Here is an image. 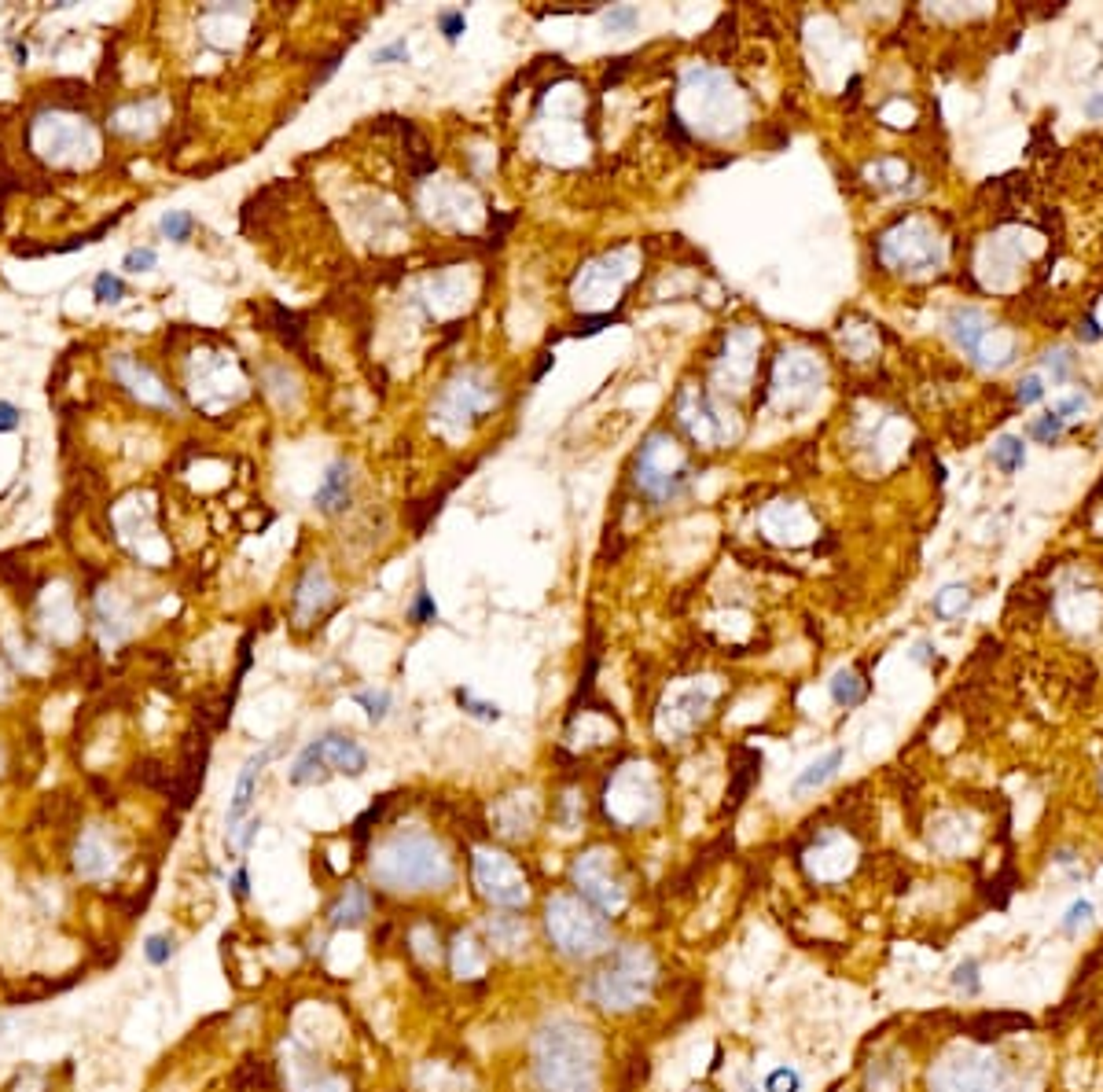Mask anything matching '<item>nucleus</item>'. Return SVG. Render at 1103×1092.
<instances>
[{
    "label": "nucleus",
    "instance_id": "49",
    "mask_svg": "<svg viewBox=\"0 0 1103 1092\" xmlns=\"http://www.w3.org/2000/svg\"><path fill=\"white\" fill-rule=\"evenodd\" d=\"M912 655H916L919 662H927V659H931V644H916V651H912Z\"/></svg>",
    "mask_w": 1103,
    "mask_h": 1092
},
{
    "label": "nucleus",
    "instance_id": "36",
    "mask_svg": "<svg viewBox=\"0 0 1103 1092\" xmlns=\"http://www.w3.org/2000/svg\"><path fill=\"white\" fill-rule=\"evenodd\" d=\"M387 802H390V798H379L375 806H368V813H365V817H357V824H353V839H357V842H365L368 828H372V824L382 817V810H387Z\"/></svg>",
    "mask_w": 1103,
    "mask_h": 1092
},
{
    "label": "nucleus",
    "instance_id": "5",
    "mask_svg": "<svg viewBox=\"0 0 1103 1092\" xmlns=\"http://www.w3.org/2000/svg\"><path fill=\"white\" fill-rule=\"evenodd\" d=\"M475 883H479V890H482L486 901L504 905V908H519V905H526V898H530L526 876H523L504 854H497V850H482V854L475 857Z\"/></svg>",
    "mask_w": 1103,
    "mask_h": 1092
},
{
    "label": "nucleus",
    "instance_id": "19",
    "mask_svg": "<svg viewBox=\"0 0 1103 1092\" xmlns=\"http://www.w3.org/2000/svg\"><path fill=\"white\" fill-rule=\"evenodd\" d=\"M453 971L460 978L482 975V953H479L475 942H471V934H457V942H453Z\"/></svg>",
    "mask_w": 1103,
    "mask_h": 1092
},
{
    "label": "nucleus",
    "instance_id": "1",
    "mask_svg": "<svg viewBox=\"0 0 1103 1092\" xmlns=\"http://www.w3.org/2000/svg\"><path fill=\"white\" fill-rule=\"evenodd\" d=\"M533 1071L545 1092H596V1041L574 1019H552L537 1034Z\"/></svg>",
    "mask_w": 1103,
    "mask_h": 1092
},
{
    "label": "nucleus",
    "instance_id": "35",
    "mask_svg": "<svg viewBox=\"0 0 1103 1092\" xmlns=\"http://www.w3.org/2000/svg\"><path fill=\"white\" fill-rule=\"evenodd\" d=\"M438 30L445 34V41H460L464 30H467L464 11H442V15H438Z\"/></svg>",
    "mask_w": 1103,
    "mask_h": 1092
},
{
    "label": "nucleus",
    "instance_id": "28",
    "mask_svg": "<svg viewBox=\"0 0 1103 1092\" xmlns=\"http://www.w3.org/2000/svg\"><path fill=\"white\" fill-rule=\"evenodd\" d=\"M232 1085H236V1088H254V1085H268V1066H265L261 1059H246V1063L239 1066V1071H236Z\"/></svg>",
    "mask_w": 1103,
    "mask_h": 1092
},
{
    "label": "nucleus",
    "instance_id": "39",
    "mask_svg": "<svg viewBox=\"0 0 1103 1092\" xmlns=\"http://www.w3.org/2000/svg\"><path fill=\"white\" fill-rule=\"evenodd\" d=\"M1063 427H1067V423H1063L1060 416H1055V412H1048L1045 419H1038V423H1033V438H1038V441H1052V438L1060 434Z\"/></svg>",
    "mask_w": 1103,
    "mask_h": 1092
},
{
    "label": "nucleus",
    "instance_id": "47",
    "mask_svg": "<svg viewBox=\"0 0 1103 1092\" xmlns=\"http://www.w3.org/2000/svg\"><path fill=\"white\" fill-rule=\"evenodd\" d=\"M1085 115H1089V118H1103V93H1092V96L1085 100Z\"/></svg>",
    "mask_w": 1103,
    "mask_h": 1092
},
{
    "label": "nucleus",
    "instance_id": "32",
    "mask_svg": "<svg viewBox=\"0 0 1103 1092\" xmlns=\"http://www.w3.org/2000/svg\"><path fill=\"white\" fill-rule=\"evenodd\" d=\"M953 986L963 990L967 997H975V993L982 990V983H978V964H975V960H963V964L953 971Z\"/></svg>",
    "mask_w": 1103,
    "mask_h": 1092
},
{
    "label": "nucleus",
    "instance_id": "8",
    "mask_svg": "<svg viewBox=\"0 0 1103 1092\" xmlns=\"http://www.w3.org/2000/svg\"><path fill=\"white\" fill-rule=\"evenodd\" d=\"M110 375H115L132 397L147 401V405H159V409H173V394L144 365L132 361L129 353H115V358H110Z\"/></svg>",
    "mask_w": 1103,
    "mask_h": 1092
},
{
    "label": "nucleus",
    "instance_id": "29",
    "mask_svg": "<svg viewBox=\"0 0 1103 1092\" xmlns=\"http://www.w3.org/2000/svg\"><path fill=\"white\" fill-rule=\"evenodd\" d=\"M155 265H159V254H155V247H132V251H125V258H122V269H125V273H151Z\"/></svg>",
    "mask_w": 1103,
    "mask_h": 1092
},
{
    "label": "nucleus",
    "instance_id": "4",
    "mask_svg": "<svg viewBox=\"0 0 1103 1092\" xmlns=\"http://www.w3.org/2000/svg\"><path fill=\"white\" fill-rule=\"evenodd\" d=\"M545 927H548V938L555 942L559 953L567 956H596L607 949L611 942V930H607L603 916H596L593 905H581L578 898H552L548 901V912H545Z\"/></svg>",
    "mask_w": 1103,
    "mask_h": 1092
},
{
    "label": "nucleus",
    "instance_id": "3",
    "mask_svg": "<svg viewBox=\"0 0 1103 1092\" xmlns=\"http://www.w3.org/2000/svg\"><path fill=\"white\" fill-rule=\"evenodd\" d=\"M655 986V956L640 945H622L593 975V997L611 1012H629Z\"/></svg>",
    "mask_w": 1103,
    "mask_h": 1092
},
{
    "label": "nucleus",
    "instance_id": "15",
    "mask_svg": "<svg viewBox=\"0 0 1103 1092\" xmlns=\"http://www.w3.org/2000/svg\"><path fill=\"white\" fill-rule=\"evenodd\" d=\"M736 757H739V765H736V772H732V787H729V806H739V802L747 798L751 784H754V779H758V772H761V754H758V750H739Z\"/></svg>",
    "mask_w": 1103,
    "mask_h": 1092
},
{
    "label": "nucleus",
    "instance_id": "30",
    "mask_svg": "<svg viewBox=\"0 0 1103 1092\" xmlns=\"http://www.w3.org/2000/svg\"><path fill=\"white\" fill-rule=\"evenodd\" d=\"M802 1088V1074L791 1066H776V1071L765 1078V1092H798Z\"/></svg>",
    "mask_w": 1103,
    "mask_h": 1092
},
{
    "label": "nucleus",
    "instance_id": "12",
    "mask_svg": "<svg viewBox=\"0 0 1103 1092\" xmlns=\"http://www.w3.org/2000/svg\"><path fill=\"white\" fill-rule=\"evenodd\" d=\"M74 868H78V876H85V879H103L110 868H115V857H110V850L103 846L100 835H85L78 842V850H74Z\"/></svg>",
    "mask_w": 1103,
    "mask_h": 1092
},
{
    "label": "nucleus",
    "instance_id": "50",
    "mask_svg": "<svg viewBox=\"0 0 1103 1092\" xmlns=\"http://www.w3.org/2000/svg\"><path fill=\"white\" fill-rule=\"evenodd\" d=\"M1085 339H1089V343H1096V339H1099V328H1096V320H1085Z\"/></svg>",
    "mask_w": 1103,
    "mask_h": 1092
},
{
    "label": "nucleus",
    "instance_id": "22",
    "mask_svg": "<svg viewBox=\"0 0 1103 1092\" xmlns=\"http://www.w3.org/2000/svg\"><path fill=\"white\" fill-rule=\"evenodd\" d=\"M967 604H971V592L963 585H945L938 596H934V614L938 618H956Z\"/></svg>",
    "mask_w": 1103,
    "mask_h": 1092
},
{
    "label": "nucleus",
    "instance_id": "31",
    "mask_svg": "<svg viewBox=\"0 0 1103 1092\" xmlns=\"http://www.w3.org/2000/svg\"><path fill=\"white\" fill-rule=\"evenodd\" d=\"M637 19H640V11L633 8V4H618V8H611L603 15V26L611 30V34H618V30H633L637 26Z\"/></svg>",
    "mask_w": 1103,
    "mask_h": 1092
},
{
    "label": "nucleus",
    "instance_id": "13",
    "mask_svg": "<svg viewBox=\"0 0 1103 1092\" xmlns=\"http://www.w3.org/2000/svg\"><path fill=\"white\" fill-rule=\"evenodd\" d=\"M372 912V901H368V894H365V886H346V894L331 905V912H328V923L331 927H357L365 916Z\"/></svg>",
    "mask_w": 1103,
    "mask_h": 1092
},
{
    "label": "nucleus",
    "instance_id": "48",
    "mask_svg": "<svg viewBox=\"0 0 1103 1092\" xmlns=\"http://www.w3.org/2000/svg\"><path fill=\"white\" fill-rule=\"evenodd\" d=\"M11 52H15V59H19V63H26V59H30V49H26L22 41H11Z\"/></svg>",
    "mask_w": 1103,
    "mask_h": 1092
},
{
    "label": "nucleus",
    "instance_id": "43",
    "mask_svg": "<svg viewBox=\"0 0 1103 1092\" xmlns=\"http://www.w3.org/2000/svg\"><path fill=\"white\" fill-rule=\"evenodd\" d=\"M1045 365L1052 368L1055 379H1063V375L1070 372V353H1067V350H1055V353H1048V358H1045Z\"/></svg>",
    "mask_w": 1103,
    "mask_h": 1092
},
{
    "label": "nucleus",
    "instance_id": "23",
    "mask_svg": "<svg viewBox=\"0 0 1103 1092\" xmlns=\"http://www.w3.org/2000/svg\"><path fill=\"white\" fill-rule=\"evenodd\" d=\"M192 229H195V217L188 210H166L162 221H159V232L166 239H173V243H185L192 236Z\"/></svg>",
    "mask_w": 1103,
    "mask_h": 1092
},
{
    "label": "nucleus",
    "instance_id": "2",
    "mask_svg": "<svg viewBox=\"0 0 1103 1092\" xmlns=\"http://www.w3.org/2000/svg\"><path fill=\"white\" fill-rule=\"evenodd\" d=\"M372 876L387 890H442L453 879V864L431 835H397L372 861Z\"/></svg>",
    "mask_w": 1103,
    "mask_h": 1092
},
{
    "label": "nucleus",
    "instance_id": "34",
    "mask_svg": "<svg viewBox=\"0 0 1103 1092\" xmlns=\"http://www.w3.org/2000/svg\"><path fill=\"white\" fill-rule=\"evenodd\" d=\"M409 618L416 621V626H427V621H438V607H434V599H431V592H427V589H419V596H416V604H412Z\"/></svg>",
    "mask_w": 1103,
    "mask_h": 1092
},
{
    "label": "nucleus",
    "instance_id": "9",
    "mask_svg": "<svg viewBox=\"0 0 1103 1092\" xmlns=\"http://www.w3.org/2000/svg\"><path fill=\"white\" fill-rule=\"evenodd\" d=\"M949 331H953L956 346L967 353V358H975V361L982 358L986 343L993 339V324H989V317H986V313H978V309H971V305L953 309V317H949Z\"/></svg>",
    "mask_w": 1103,
    "mask_h": 1092
},
{
    "label": "nucleus",
    "instance_id": "10",
    "mask_svg": "<svg viewBox=\"0 0 1103 1092\" xmlns=\"http://www.w3.org/2000/svg\"><path fill=\"white\" fill-rule=\"evenodd\" d=\"M350 493H353L350 463H346V460H335L328 471H324L317 493H313V504H317V511H324V516H339V511L350 508Z\"/></svg>",
    "mask_w": 1103,
    "mask_h": 1092
},
{
    "label": "nucleus",
    "instance_id": "26",
    "mask_svg": "<svg viewBox=\"0 0 1103 1092\" xmlns=\"http://www.w3.org/2000/svg\"><path fill=\"white\" fill-rule=\"evenodd\" d=\"M93 295H96V302H103V305H115V302L125 298V283H122V276L100 273V276L93 280Z\"/></svg>",
    "mask_w": 1103,
    "mask_h": 1092
},
{
    "label": "nucleus",
    "instance_id": "17",
    "mask_svg": "<svg viewBox=\"0 0 1103 1092\" xmlns=\"http://www.w3.org/2000/svg\"><path fill=\"white\" fill-rule=\"evenodd\" d=\"M842 765V750H831V754H824L820 762H813L809 765L798 779H795V795H805V791H813V787H820V784H827L831 776H835V769Z\"/></svg>",
    "mask_w": 1103,
    "mask_h": 1092
},
{
    "label": "nucleus",
    "instance_id": "18",
    "mask_svg": "<svg viewBox=\"0 0 1103 1092\" xmlns=\"http://www.w3.org/2000/svg\"><path fill=\"white\" fill-rule=\"evenodd\" d=\"M489 938L497 942L501 949L515 953L519 945H526V923L519 916H493L489 920Z\"/></svg>",
    "mask_w": 1103,
    "mask_h": 1092
},
{
    "label": "nucleus",
    "instance_id": "37",
    "mask_svg": "<svg viewBox=\"0 0 1103 1092\" xmlns=\"http://www.w3.org/2000/svg\"><path fill=\"white\" fill-rule=\"evenodd\" d=\"M375 63H409V44H404V37L382 44V49L375 52Z\"/></svg>",
    "mask_w": 1103,
    "mask_h": 1092
},
{
    "label": "nucleus",
    "instance_id": "20",
    "mask_svg": "<svg viewBox=\"0 0 1103 1092\" xmlns=\"http://www.w3.org/2000/svg\"><path fill=\"white\" fill-rule=\"evenodd\" d=\"M1023 460H1026V445H1023V438H1011V434H1004L997 445H993V463L1001 467L1004 475H1011V471H1019L1023 467Z\"/></svg>",
    "mask_w": 1103,
    "mask_h": 1092
},
{
    "label": "nucleus",
    "instance_id": "14",
    "mask_svg": "<svg viewBox=\"0 0 1103 1092\" xmlns=\"http://www.w3.org/2000/svg\"><path fill=\"white\" fill-rule=\"evenodd\" d=\"M328 776H331V769H328V762L321 757L317 743H306V747H302V754L295 757V765H291V772H287V779H291V784H295V787L324 784Z\"/></svg>",
    "mask_w": 1103,
    "mask_h": 1092
},
{
    "label": "nucleus",
    "instance_id": "6",
    "mask_svg": "<svg viewBox=\"0 0 1103 1092\" xmlns=\"http://www.w3.org/2000/svg\"><path fill=\"white\" fill-rule=\"evenodd\" d=\"M574 883L581 890V898L589 901L593 908H603V912H618L625 905V886L615 879L611 872V854L607 850H593L585 854L578 864H574Z\"/></svg>",
    "mask_w": 1103,
    "mask_h": 1092
},
{
    "label": "nucleus",
    "instance_id": "16",
    "mask_svg": "<svg viewBox=\"0 0 1103 1092\" xmlns=\"http://www.w3.org/2000/svg\"><path fill=\"white\" fill-rule=\"evenodd\" d=\"M865 696H868V681L857 670H839L831 677V699L839 706H857Z\"/></svg>",
    "mask_w": 1103,
    "mask_h": 1092
},
{
    "label": "nucleus",
    "instance_id": "45",
    "mask_svg": "<svg viewBox=\"0 0 1103 1092\" xmlns=\"http://www.w3.org/2000/svg\"><path fill=\"white\" fill-rule=\"evenodd\" d=\"M232 894L243 901L246 894H251V876H246V868H239V872L232 876Z\"/></svg>",
    "mask_w": 1103,
    "mask_h": 1092
},
{
    "label": "nucleus",
    "instance_id": "27",
    "mask_svg": "<svg viewBox=\"0 0 1103 1092\" xmlns=\"http://www.w3.org/2000/svg\"><path fill=\"white\" fill-rule=\"evenodd\" d=\"M353 703H357V706H365L368 721H382V718L390 714V692H357V696H353Z\"/></svg>",
    "mask_w": 1103,
    "mask_h": 1092
},
{
    "label": "nucleus",
    "instance_id": "41",
    "mask_svg": "<svg viewBox=\"0 0 1103 1092\" xmlns=\"http://www.w3.org/2000/svg\"><path fill=\"white\" fill-rule=\"evenodd\" d=\"M1052 412L1067 423V419H1074L1077 412H1085V397H1082V394H1070V397H1063V401H1055Z\"/></svg>",
    "mask_w": 1103,
    "mask_h": 1092
},
{
    "label": "nucleus",
    "instance_id": "38",
    "mask_svg": "<svg viewBox=\"0 0 1103 1092\" xmlns=\"http://www.w3.org/2000/svg\"><path fill=\"white\" fill-rule=\"evenodd\" d=\"M19 423H22L19 405H15V401H4V397H0V434H15Z\"/></svg>",
    "mask_w": 1103,
    "mask_h": 1092
},
{
    "label": "nucleus",
    "instance_id": "11",
    "mask_svg": "<svg viewBox=\"0 0 1103 1092\" xmlns=\"http://www.w3.org/2000/svg\"><path fill=\"white\" fill-rule=\"evenodd\" d=\"M317 743V750H321V757L328 762V769L331 772H346V776H361L365 769H368V754H365V747L361 743H353V740H346V735H321V740H313Z\"/></svg>",
    "mask_w": 1103,
    "mask_h": 1092
},
{
    "label": "nucleus",
    "instance_id": "24",
    "mask_svg": "<svg viewBox=\"0 0 1103 1092\" xmlns=\"http://www.w3.org/2000/svg\"><path fill=\"white\" fill-rule=\"evenodd\" d=\"M144 956H147L151 968H166L177 956V942L170 938V934H147V938H144Z\"/></svg>",
    "mask_w": 1103,
    "mask_h": 1092
},
{
    "label": "nucleus",
    "instance_id": "44",
    "mask_svg": "<svg viewBox=\"0 0 1103 1092\" xmlns=\"http://www.w3.org/2000/svg\"><path fill=\"white\" fill-rule=\"evenodd\" d=\"M258 832H261V820H258V817L246 820V824H243V835H239V850H251L254 839H258Z\"/></svg>",
    "mask_w": 1103,
    "mask_h": 1092
},
{
    "label": "nucleus",
    "instance_id": "40",
    "mask_svg": "<svg viewBox=\"0 0 1103 1092\" xmlns=\"http://www.w3.org/2000/svg\"><path fill=\"white\" fill-rule=\"evenodd\" d=\"M1041 394H1045V379L1033 372V375H1026L1023 383H1019V405H1033V401H1038Z\"/></svg>",
    "mask_w": 1103,
    "mask_h": 1092
},
{
    "label": "nucleus",
    "instance_id": "21",
    "mask_svg": "<svg viewBox=\"0 0 1103 1092\" xmlns=\"http://www.w3.org/2000/svg\"><path fill=\"white\" fill-rule=\"evenodd\" d=\"M1026 1015H978L975 1019V1037H1001V1030H1026Z\"/></svg>",
    "mask_w": 1103,
    "mask_h": 1092
},
{
    "label": "nucleus",
    "instance_id": "42",
    "mask_svg": "<svg viewBox=\"0 0 1103 1092\" xmlns=\"http://www.w3.org/2000/svg\"><path fill=\"white\" fill-rule=\"evenodd\" d=\"M611 320H615L611 313H600V317H585V320H578L574 335H596V331H600L603 324H611Z\"/></svg>",
    "mask_w": 1103,
    "mask_h": 1092
},
{
    "label": "nucleus",
    "instance_id": "25",
    "mask_svg": "<svg viewBox=\"0 0 1103 1092\" xmlns=\"http://www.w3.org/2000/svg\"><path fill=\"white\" fill-rule=\"evenodd\" d=\"M457 703L467 710L471 718H479V721H501V706L497 703H482V699H475L467 692V688H457Z\"/></svg>",
    "mask_w": 1103,
    "mask_h": 1092
},
{
    "label": "nucleus",
    "instance_id": "33",
    "mask_svg": "<svg viewBox=\"0 0 1103 1092\" xmlns=\"http://www.w3.org/2000/svg\"><path fill=\"white\" fill-rule=\"evenodd\" d=\"M1089 920H1092V901H1089V898H1077V901L1067 908V916H1063V930L1074 934L1077 927H1085Z\"/></svg>",
    "mask_w": 1103,
    "mask_h": 1092
},
{
    "label": "nucleus",
    "instance_id": "7",
    "mask_svg": "<svg viewBox=\"0 0 1103 1092\" xmlns=\"http://www.w3.org/2000/svg\"><path fill=\"white\" fill-rule=\"evenodd\" d=\"M276 743L273 747H265V750H258V754H251L243 762V769H239V776H236V791H232V806H229V813H224V828H229V835H236V828L246 820V813H251V802H254V795H258V779H261V769L273 762L276 757Z\"/></svg>",
    "mask_w": 1103,
    "mask_h": 1092
},
{
    "label": "nucleus",
    "instance_id": "46",
    "mask_svg": "<svg viewBox=\"0 0 1103 1092\" xmlns=\"http://www.w3.org/2000/svg\"><path fill=\"white\" fill-rule=\"evenodd\" d=\"M666 132H673V140H677V144H688V140H691V137H688V129L681 125V118H677V115H669Z\"/></svg>",
    "mask_w": 1103,
    "mask_h": 1092
}]
</instances>
